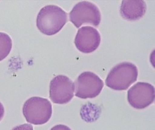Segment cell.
I'll use <instances>...</instances> for the list:
<instances>
[{
	"mask_svg": "<svg viewBox=\"0 0 155 130\" xmlns=\"http://www.w3.org/2000/svg\"><path fill=\"white\" fill-rule=\"evenodd\" d=\"M12 41L8 34L0 32V61L4 59L11 52Z\"/></svg>",
	"mask_w": 155,
	"mask_h": 130,
	"instance_id": "obj_10",
	"label": "cell"
},
{
	"mask_svg": "<svg viewBox=\"0 0 155 130\" xmlns=\"http://www.w3.org/2000/svg\"><path fill=\"white\" fill-rule=\"evenodd\" d=\"M127 99L130 105L136 109H143L155 100V88L146 82H138L129 89Z\"/></svg>",
	"mask_w": 155,
	"mask_h": 130,
	"instance_id": "obj_7",
	"label": "cell"
},
{
	"mask_svg": "<svg viewBox=\"0 0 155 130\" xmlns=\"http://www.w3.org/2000/svg\"><path fill=\"white\" fill-rule=\"evenodd\" d=\"M22 112L28 123L35 125H44L52 116V106L49 100L34 97L25 102Z\"/></svg>",
	"mask_w": 155,
	"mask_h": 130,
	"instance_id": "obj_3",
	"label": "cell"
},
{
	"mask_svg": "<svg viewBox=\"0 0 155 130\" xmlns=\"http://www.w3.org/2000/svg\"><path fill=\"white\" fill-rule=\"evenodd\" d=\"M74 84L75 95L81 99L96 97L101 92L104 85L98 75L90 71L81 73Z\"/></svg>",
	"mask_w": 155,
	"mask_h": 130,
	"instance_id": "obj_5",
	"label": "cell"
},
{
	"mask_svg": "<svg viewBox=\"0 0 155 130\" xmlns=\"http://www.w3.org/2000/svg\"><path fill=\"white\" fill-rule=\"evenodd\" d=\"M11 130H33V127L31 125L25 123L24 125H17Z\"/></svg>",
	"mask_w": 155,
	"mask_h": 130,
	"instance_id": "obj_11",
	"label": "cell"
},
{
	"mask_svg": "<svg viewBox=\"0 0 155 130\" xmlns=\"http://www.w3.org/2000/svg\"><path fill=\"white\" fill-rule=\"evenodd\" d=\"M51 130H71L67 125H56L52 127Z\"/></svg>",
	"mask_w": 155,
	"mask_h": 130,
	"instance_id": "obj_12",
	"label": "cell"
},
{
	"mask_svg": "<svg viewBox=\"0 0 155 130\" xmlns=\"http://www.w3.org/2000/svg\"><path fill=\"white\" fill-rule=\"evenodd\" d=\"M101 36L98 30L91 26H83L79 29L74 40L78 50L83 53H91L98 48Z\"/></svg>",
	"mask_w": 155,
	"mask_h": 130,
	"instance_id": "obj_8",
	"label": "cell"
},
{
	"mask_svg": "<svg viewBox=\"0 0 155 130\" xmlns=\"http://www.w3.org/2000/svg\"><path fill=\"white\" fill-rule=\"evenodd\" d=\"M4 114H5L4 107L3 104L1 103V102H0V122L1 121V120L3 119Z\"/></svg>",
	"mask_w": 155,
	"mask_h": 130,
	"instance_id": "obj_13",
	"label": "cell"
},
{
	"mask_svg": "<svg viewBox=\"0 0 155 130\" xmlns=\"http://www.w3.org/2000/svg\"><path fill=\"white\" fill-rule=\"evenodd\" d=\"M69 18L77 28L85 24L97 27L101 21V14L97 6L91 2L84 1L74 6L69 13Z\"/></svg>",
	"mask_w": 155,
	"mask_h": 130,
	"instance_id": "obj_4",
	"label": "cell"
},
{
	"mask_svg": "<svg viewBox=\"0 0 155 130\" xmlns=\"http://www.w3.org/2000/svg\"><path fill=\"white\" fill-rule=\"evenodd\" d=\"M74 84L67 76L59 75L50 83L49 98L56 104H66L74 96Z\"/></svg>",
	"mask_w": 155,
	"mask_h": 130,
	"instance_id": "obj_6",
	"label": "cell"
},
{
	"mask_svg": "<svg viewBox=\"0 0 155 130\" xmlns=\"http://www.w3.org/2000/svg\"><path fill=\"white\" fill-rule=\"evenodd\" d=\"M67 21V13L61 8L53 5H47L38 14L37 27L44 34L53 36L60 31Z\"/></svg>",
	"mask_w": 155,
	"mask_h": 130,
	"instance_id": "obj_1",
	"label": "cell"
},
{
	"mask_svg": "<svg viewBox=\"0 0 155 130\" xmlns=\"http://www.w3.org/2000/svg\"><path fill=\"white\" fill-rule=\"evenodd\" d=\"M147 5L143 0H123L120 7V13L124 19L129 21L139 20L144 16Z\"/></svg>",
	"mask_w": 155,
	"mask_h": 130,
	"instance_id": "obj_9",
	"label": "cell"
},
{
	"mask_svg": "<svg viewBox=\"0 0 155 130\" xmlns=\"http://www.w3.org/2000/svg\"><path fill=\"white\" fill-rule=\"evenodd\" d=\"M137 77L138 69L134 64L120 63L110 71L105 83L108 87L114 90H126L137 81Z\"/></svg>",
	"mask_w": 155,
	"mask_h": 130,
	"instance_id": "obj_2",
	"label": "cell"
}]
</instances>
